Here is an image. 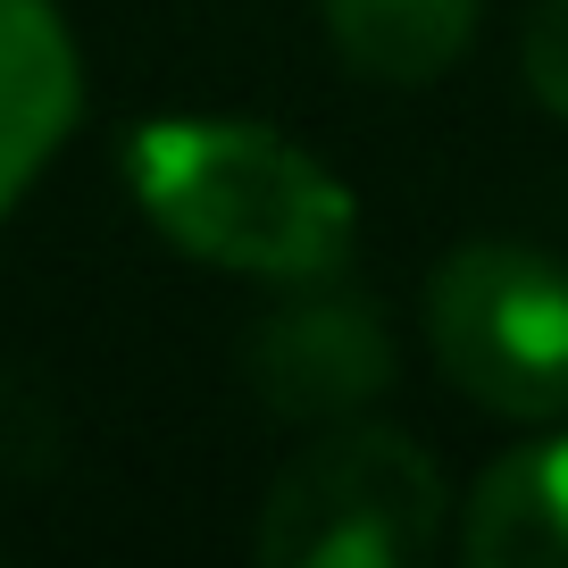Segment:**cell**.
Masks as SVG:
<instances>
[{"instance_id":"1","label":"cell","mask_w":568,"mask_h":568,"mask_svg":"<svg viewBox=\"0 0 568 568\" xmlns=\"http://www.w3.org/2000/svg\"><path fill=\"white\" fill-rule=\"evenodd\" d=\"M125 176L176 251L234 276H326L352 260V193L267 125L168 118L125 142Z\"/></svg>"},{"instance_id":"2","label":"cell","mask_w":568,"mask_h":568,"mask_svg":"<svg viewBox=\"0 0 568 568\" xmlns=\"http://www.w3.org/2000/svg\"><path fill=\"white\" fill-rule=\"evenodd\" d=\"M444 535V477L393 426L318 435L260 510L267 568H409Z\"/></svg>"},{"instance_id":"3","label":"cell","mask_w":568,"mask_h":568,"mask_svg":"<svg viewBox=\"0 0 568 568\" xmlns=\"http://www.w3.org/2000/svg\"><path fill=\"white\" fill-rule=\"evenodd\" d=\"M426 335L444 376L501 418H568V267L527 243H460L435 267Z\"/></svg>"},{"instance_id":"4","label":"cell","mask_w":568,"mask_h":568,"mask_svg":"<svg viewBox=\"0 0 568 568\" xmlns=\"http://www.w3.org/2000/svg\"><path fill=\"white\" fill-rule=\"evenodd\" d=\"M251 385L284 418H352L393 385V335L359 293H310L260 326Z\"/></svg>"},{"instance_id":"5","label":"cell","mask_w":568,"mask_h":568,"mask_svg":"<svg viewBox=\"0 0 568 568\" xmlns=\"http://www.w3.org/2000/svg\"><path fill=\"white\" fill-rule=\"evenodd\" d=\"M84 68L51 0H0V217L42 176L59 134L75 125Z\"/></svg>"},{"instance_id":"6","label":"cell","mask_w":568,"mask_h":568,"mask_svg":"<svg viewBox=\"0 0 568 568\" xmlns=\"http://www.w3.org/2000/svg\"><path fill=\"white\" fill-rule=\"evenodd\" d=\"M468 568H568V435L494 460L468 494Z\"/></svg>"},{"instance_id":"7","label":"cell","mask_w":568,"mask_h":568,"mask_svg":"<svg viewBox=\"0 0 568 568\" xmlns=\"http://www.w3.org/2000/svg\"><path fill=\"white\" fill-rule=\"evenodd\" d=\"M485 0H326V34L376 84H435L468 51Z\"/></svg>"},{"instance_id":"8","label":"cell","mask_w":568,"mask_h":568,"mask_svg":"<svg viewBox=\"0 0 568 568\" xmlns=\"http://www.w3.org/2000/svg\"><path fill=\"white\" fill-rule=\"evenodd\" d=\"M51 452H59V418H51V402L34 393V376L0 368V460H9V468H42Z\"/></svg>"},{"instance_id":"9","label":"cell","mask_w":568,"mask_h":568,"mask_svg":"<svg viewBox=\"0 0 568 568\" xmlns=\"http://www.w3.org/2000/svg\"><path fill=\"white\" fill-rule=\"evenodd\" d=\"M527 84L551 118H568V0H544L527 26Z\"/></svg>"}]
</instances>
